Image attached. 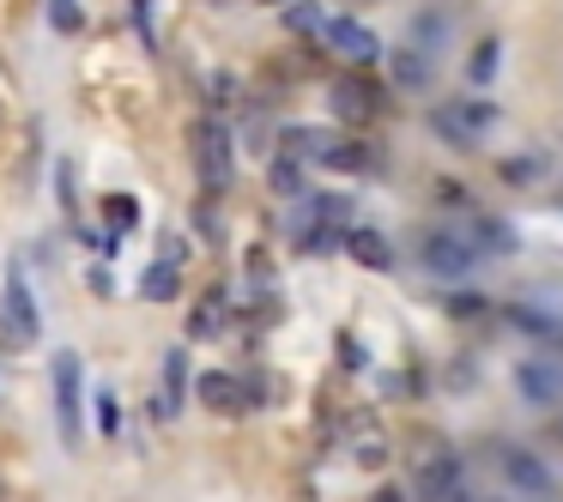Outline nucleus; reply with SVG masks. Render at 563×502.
<instances>
[{"instance_id":"nucleus-20","label":"nucleus","mask_w":563,"mask_h":502,"mask_svg":"<svg viewBox=\"0 0 563 502\" xmlns=\"http://www.w3.org/2000/svg\"><path fill=\"white\" fill-rule=\"evenodd\" d=\"M103 219H110V231H134V224H140V200L134 194H110V200H103Z\"/></svg>"},{"instance_id":"nucleus-28","label":"nucleus","mask_w":563,"mask_h":502,"mask_svg":"<svg viewBox=\"0 0 563 502\" xmlns=\"http://www.w3.org/2000/svg\"><path fill=\"white\" fill-rule=\"evenodd\" d=\"M558 339H563V333H558Z\"/></svg>"},{"instance_id":"nucleus-21","label":"nucleus","mask_w":563,"mask_h":502,"mask_svg":"<svg viewBox=\"0 0 563 502\" xmlns=\"http://www.w3.org/2000/svg\"><path fill=\"white\" fill-rule=\"evenodd\" d=\"M49 25L62 31V37H79V31H86V13H79V0H49Z\"/></svg>"},{"instance_id":"nucleus-16","label":"nucleus","mask_w":563,"mask_h":502,"mask_svg":"<svg viewBox=\"0 0 563 502\" xmlns=\"http://www.w3.org/2000/svg\"><path fill=\"white\" fill-rule=\"evenodd\" d=\"M285 31H297V37H321V31H328V13H321L316 0H285Z\"/></svg>"},{"instance_id":"nucleus-12","label":"nucleus","mask_w":563,"mask_h":502,"mask_svg":"<svg viewBox=\"0 0 563 502\" xmlns=\"http://www.w3.org/2000/svg\"><path fill=\"white\" fill-rule=\"evenodd\" d=\"M140 297H146V303H176V297H183V267H176V255L152 260L146 279H140Z\"/></svg>"},{"instance_id":"nucleus-4","label":"nucleus","mask_w":563,"mask_h":502,"mask_svg":"<svg viewBox=\"0 0 563 502\" xmlns=\"http://www.w3.org/2000/svg\"><path fill=\"white\" fill-rule=\"evenodd\" d=\"M424 267L437 272V279H466V272L478 267V248L466 243L454 224H442V231H430L424 236Z\"/></svg>"},{"instance_id":"nucleus-1","label":"nucleus","mask_w":563,"mask_h":502,"mask_svg":"<svg viewBox=\"0 0 563 502\" xmlns=\"http://www.w3.org/2000/svg\"><path fill=\"white\" fill-rule=\"evenodd\" d=\"M49 388H55V430H62L67 448H79L86 442V364H79V352H55L49 357Z\"/></svg>"},{"instance_id":"nucleus-26","label":"nucleus","mask_w":563,"mask_h":502,"mask_svg":"<svg viewBox=\"0 0 563 502\" xmlns=\"http://www.w3.org/2000/svg\"><path fill=\"white\" fill-rule=\"evenodd\" d=\"M134 25H140V37L152 43V0H134Z\"/></svg>"},{"instance_id":"nucleus-25","label":"nucleus","mask_w":563,"mask_h":502,"mask_svg":"<svg viewBox=\"0 0 563 502\" xmlns=\"http://www.w3.org/2000/svg\"><path fill=\"white\" fill-rule=\"evenodd\" d=\"M352 448H357V460H369V466H376L382 454H388V442H382V430H364V436H357Z\"/></svg>"},{"instance_id":"nucleus-3","label":"nucleus","mask_w":563,"mask_h":502,"mask_svg":"<svg viewBox=\"0 0 563 502\" xmlns=\"http://www.w3.org/2000/svg\"><path fill=\"white\" fill-rule=\"evenodd\" d=\"M195 170H200V188L207 194H224L236 176V140L219 115H200L195 122Z\"/></svg>"},{"instance_id":"nucleus-10","label":"nucleus","mask_w":563,"mask_h":502,"mask_svg":"<svg viewBox=\"0 0 563 502\" xmlns=\"http://www.w3.org/2000/svg\"><path fill=\"white\" fill-rule=\"evenodd\" d=\"M345 248H352V260H357V267H369V272H388L394 267L388 236L369 231V224H352V231H345Z\"/></svg>"},{"instance_id":"nucleus-7","label":"nucleus","mask_w":563,"mask_h":502,"mask_svg":"<svg viewBox=\"0 0 563 502\" xmlns=\"http://www.w3.org/2000/svg\"><path fill=\"white\" fill-rule=\"evenodd\" d=\"M515 381H521V393L533 405H558L563 400V357H527L515 369Z\"/></svg>"},{"instance_id":"nucleus-2","label":"nucleus","mask_w":563,"mask_h":502,"mask_svg":"<svg viewBox=\"0 0 563 502\" xmlns=\"http://www.w3.org/2000/svg\"><path fill=\"white\" fill-rule=\"evenodd\" d=\"M37 339H43V309H37V297H31L25 272L13 267L0 279V345H7V352H31Z\"/></svg>"},{"instance_id":"nucleus-17","label":"nucleus","mask_w":563,"mask_h":502,"mask_svg":"<svg viewBox=\"0 0 563 502\" xmlns=\"http://www.w3.org/2000/svg\"><path fill=\"white\" fill-rule=\"evenodd\" d=\"M442 37H449V13H442V7H424V13L412 19V43H418L424 55H437Z\"/></svg>"},{"instance_id":"nucleus-18","label":"nucleus","mask_w":563,"mask_h":502,"mask_svg":"<svg viewBox=\"0 0 563 502\" xmlns=\"http://www.w3.org/2000/svg\"><path fill=\"white\" fill-rule=\"evenodd\" d=\"M224 327V297L212 291V297H200V309H195V321H188V339H212V333Z\"/></svg>"},{"instance_id":"nucleus-5","label":"nucleus","mask_w":563,"mask_h":502,"mask_svg":"<svg viewBox=\"0 0 563 502\" xmlns=\"http://www.w3.org/2000/svg\"><path fill=\"white\" fill-rule=\"evenodd\" d=\"M195 400L207 405L212 417H243L249 405H255V393H249V381L236 376V369H207V376L195 381Z\"/></svg>"},{"instance_id":"nucleus-6","label":"nucleus","mask_w":563,"mask_h":502,"mask_svg":"<svg viewBox=\"0 0 563 502\" xmlns=\"http://www.w3.org/2000/svg\"><path fill=\"white\" fill-rule=\"evenodd\" d=\"M321 43H328L340 62H357V67H369L382 55V43H376V31L364 25V19H328V31H321Z\"/></svg>"},{"instance_id":"nucleus-24","label":"nucleus","mask_w":563,"mask_h":502,"mask_svg":"<svg viewBox=\"0 0 563 502\" xmlns=\"http://www.w3.org/2000/svg\"><path fill=\"white\" fill-rule=\"evenodd\" d=\"M98 430H103V436H115V430H122V417H115V393H110V388H98Z\"/></svg>"},{"instance_id":"nucleus-9","label":"nucleus","mask_w":563,"mask_h":502,"mask_svg":"<svg viewBox=\"0 0 563 502\" xmlns=\"http://www.w3.org/2000/svg\"><path fill=\"white\" fill-rule=\"evenodd\" d=\"M454 490H461V460L437 448V454H430V466L418 472V497H424V502H449Z\"/></svg>"},{"instance_id":"nucleus-13","label":"nucleus","mask_w":563,"mask_h":502,"mask_svg":"<svg viewBox=\"0 0 563 502\" xmlns=\"http://www.w3.org/2000/svg\"><path fill=\"white\" fill-rule=\"evenodd\" d=\"M454 231L478 248V260H485V255H509V248H515V236L503 231L497 219H454Z\"/></svg>"},{"instance_id":"nucleus-27","label":"nucleus","mask_w":563,"mask_h":502,"mask_svg":"<svg viewBox=\"0 0 563 502\" xmlns=\"http://www.w3.org/2000/svg\"><path fill=\"white\" fill-rule=\"evenodd\" d=\"M267 7H285V0H267Z\"/></svg>"},{"instance_id":"nucleus-19","label":"nucleus","mask_w":563,"mask_h":502,"mask_svg":"<svg viewBox=\"0 0 563 502\" xmlns=\"http://www.w3.org/2000/svg\"><path fill=\"white\" fill-rule=\"evenodd\" d=\"M497 62H503V43L485 37L473 49V62H466V79H473V86H490V79H497Z\"/></svg>"},{"instance_id":"nucleus-11","label":"nucleus","mask_w":563,"mask_h":502,"mask_svg":"<svg viewBox=\"0 0 563 502\" xmlns=\"http://www.w3.org/2000/svg\"><path fill=\"white\" fill-rule=\"evenodd\" d=\"M333 115L352 122V127H364L369 115H376V91H369L364 79H340V86H333Z\"/></svg>"},{"instance_id":"nucleus-22","label":"nucleus","mask_w":563,"mask_h":502,"mask_svg":"<svg viewBox=\"0 0 563 502\" xmlns=\"http://www.w3.org/2000/svg\"><path fill=\"white\" fill-rule=\"evenodd\" d=\"M273 188H279V194H303V164H297L291 152L273 164Z\"/></svg>"},{"instance_id":"nucleus-15","label":"nucleus","mask_w":563,"mask_h":502,"mask_svg":"<svg viewBox=\"0 0 563 502\" xmlns=\"http://www.w3.org/2000/svg\"><path fill=\"white\" fill-rule=\"evenodd\" d=\"M394 86H400V91H424L430 86V55L424 49H418V43H406V49H394Z\"/></svg>"},{"instance_id":"nucleus-8","label":"nucleus","mask_w":563,"mask_h":502,"mask_svg":"<svg viewBox=\"0 0 563 502\" xmlns=\"http://www.w3.org/2000/svg\"><path fill=\"white\" fill-rule=\"evenodd\" d=\"M497 472L509 478L515 490H527V497H545L551 490V466L527 448H497Z\"/></svg>"},{"instance_id":"nucleus-14","label":"nucleus","mask_w":563,"mask_h":502,"mask_svg":"<svg viewBox=\"0 0 563 502\" xmlns=\"http://www.w3.org/2000/svg\"><path fill=\"white\" fill-rule=\"evenodd\" d=\"M188 400V352H164V393H158V417H176Z\"/></svg>"},{"instance_id":"nucleus-23","label":"nucleus","mask_w":563,"mask_h":502,"mask_svg":"<svg viewBox=\"0 0 563 502\" xmlns=\"http://www.w3.org/2000/svg\"><path fill=\"white\" fill-rule=\"evenodd\" d=\"M55 188H62V212L67 219H79V188H74V164H55Z\"/></svg>"}]
</instances>
